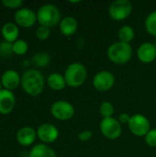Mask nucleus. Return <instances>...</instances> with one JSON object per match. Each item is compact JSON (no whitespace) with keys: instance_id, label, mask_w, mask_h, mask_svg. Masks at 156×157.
Returning a JSON list of instances; mask_svg holds the SVG:
<instances>
[{"instance_id":"obj_1","label":"nucleus","mask_w":156,"mask_h":157,"mask_svg":"<svg viewBox=\"0 0 156 157\" xmlns=\"http://www.w3.org/2000/svg\"><path fill=\"white\" fill-rule=\"evenodd\" d=\"M21 86L23 90L29 96L37 97L42 93L45 86L43 75L36 70L29 69L24 72L21 76Z\"/></svg>"},{"instance_id":"obj_2","label":"nucleus","mask_w":156,"mask_h":157,"mask_svg":"<svg viewBox=\"0 0 156 157\" xmlns=\"http://www.w3.org/2000/svg\"><path fill=\"white\" fill-rule=\"evenodd\" d=\"M107 55L112 63L116 64H124L131 59L132 48L129 43L116 41L108 47Z\"/></svg>"},{"instance_id":"obj_3","label":"nucleus","mask_w":156,"mask_h":157,"mask_svg":"<svg viewBox=\"0 0 156 157\" xmlns=\"http://www.w3.org/2000/svg\"><path fill=\"white\" fill-rule=\"evenodd\" d=\"M37 20L40 26L51 28L60 24L62 15L56 6L52 4H45L39 8L37 12Z\"/></svg>"},{"instance_id":"obj_4","label":"nucleus","mask_w":156,"mask_h":157,"mask_svg":"<svg viewBox=\"0 0 156 157\" xmlns=\"http://www.w3.org/2000/svg\"><path fill=\"white\" fill-rule=\"evenodd\" d=\"M63 76L68 86L79 87L86 82L87 71L86 66L81 63H73L67 66Z\"/></svg>"},{"instance_id":"obj_5","label":"nucleus","mask_w":156,"mask_h":157,"mask_svg":"<svg viewBox=\"0 0 156 157\" xmlns=\"http://www.w3.org/2000/svg\"><path fill=\"white\" fill-rule=\"evenodd\" d=\"M132 4L129 0H116L108 7V14L114 20H124L132 12Z\"/></svg>"},{"instance_id":"obj_6","label":"nucleus","mask_w":156,"mask_h":157,"mask_svg":"<svg viewBox=\"0 0 156 157\" xmlns=\"http://www.w3.org/2000/svg\"><path fill=\"white\" fill-rule=\"evenodd\" d=\"M99 127L101 133L109 140H116L122 133V128L120 121L113 117L103 119Z\"/></svg>"},{"instance_id":"obj_7","label":"nucleus","mask_w":156,"mask_h":157,"mask_svg":"<svg viewBox=\"0 0 156 157\" xmlns=\"http://www.w3.org/2000/svg\"><path fill=\"white\" fill-rule=\"evenodd\" d=\"M51 115L58 121H68L74 115V106L65 100H58L51 105Z\"/></svg>"},{"instance_id":"obj_8","label":"nucleus","mask_w":156,"mask_h":157,"mask_svg":"<svg viewBox=\"0 0 156 157\" xmlns=\"http://www.w3.org/2000/svg\"><path fill=\"white\" fill-rule=\"evenodd\" d=\"M128 127L132 134L142 137L145 136L149 132L150 121L145 116L142 114H135L133 116H131Z\"/></svg>"},{"instance_id":"obj_9","label":"nucleus","mask_w":156,"mask_h":157,"mask_svg":"<svg viewBox=\"0 0 156 157\" xmlns=\"http://www.w3.org/2000/svg\"><path fill=\"white\" fill-rule=\"evenodd\" d=\"M115 84V76L109 71H100L93 78L94 87L100 91L106 92L110 90Z\"/></svg>"},{"instance_id":"obj_10","label":"nucleus","mask_w":156,"mask_h":157,"mask_svg":"<svg viewBox=\"0 0 156 157\" xmlns=\"http://www.w3.org/2000/svg\"><path fill=\"white\" fill-rule=\"evenodd\" d=\"M14 18L18 26L22 28H30L37 21V14L29 8L23 7L17 9Z\"/></svg>"},{"instance_id":"obj_11","label":"nucleus","mask_w":156,"mask_h":157,"mask_svg":"<svg viewBox=\"0 0 156 157\" xmlns=\"http://www.w3.org/2000/svg\"><path fill=\"white\" fill-rule=\"evenodd\" d=\"M37 137L45 144H52L58 139L59 131L51 123H43L37 130Z\"/></svg>"},{"instance_id":"obj_12","label":"nucleus","mask_w":156,"mask_h":157,"mask_svg":"<svg viewBox=\"0 0 156 157\" xmlns=\"http://www.w3.org/2000/svg\"><path fill=\"white\" fill-rule=\"evenodd\" d=\"M16 105L15 95L12 91L3 89L0 91V113L6 115L12 112Z\"/></svg>"},{"instance_id":"obj_13","label":"nucleus","mask_w":156,"mask_h":157,"mask_svg":"<svg viewBox=\"0 0 156 157\" xmlns=\"http://www.w3.org/2000/svg\"><path fill=\"white\" fill-rule=\"evenodd\" d=\"M137 57L143 63H153L156 59L155 45L151 42H144L137 50Z\"/></svg>"},{"instance_id":"obj_14","label":"nucleus","mask_w":156,"mask_h":157,"mask_svg":"<svg viewBox=\"0 0 156 157\" xmlns=\"http://www.w3.org/2000/svg\"><path fill=\"white\" fill-rule=\"evenodd\" d=\"M0 81L5 89L12 91L21 84V77L15 70H6L3 73Z\"/></svg>"},{"instance_id":"obj_15","label":"nucleus","mask_w":156,"mask_h":157,"mask_svg":"<svg viewBox=\"0 0 156 157\" xmlns=\"http://www.w3.org/2000/svg\"><path fill=\"white\" fill-rule=\"evenodd\" d=\"M37 138V132L31 127H23L17 132V141L22 146L31 145Z\"/></svg>"},{"instance_id":"obj_16","label":"nucleus","mask_w":156,"mask_h":157,"mask_svg":"<svg viewBox=\"0 0 156 157\" xmlns=\"http://www.w3.org/2000/svg\"><path fill=\"white\" fill-rule=\"evenodd\" d=\"M78 28L76 19L73 17H65L60 22V31L63 35L69 37L74 35Z\"/></svg>"},{"instance_id":"obj_17","label":"nucleus","mask_w":156,"mask_h":157,"mask_svg":"<svg viewBox=\"0 0 156 157\" xmlns=\"http://www.w3.org/2000/svg\"><path fill=\"white\" fill-rule=\"evenodd\" d=\"M1 34L6 41L14 43L16 40H17V37L19 35V29L16 24L12 22H8L3 25L1 29Z\"/></svg>"},{"instance_id":"obj_18","label":"nucleus","mask_w":156,"mask_h":157,"mask_svg":"<svg viewBox=\"0 0 156 157\" xmlns=\"http://www.w3.org/2000/svg\"><path fill=\"white\" fill-rule=\"evenodd\" d=\"M29 157H57L55 151L45 144L34 145L29 151Z\"/></svg>"},{"instance_id":"obj_19","label":"nucleus","mask_w":156,"mask_h":157,"mask_svg":"<svg viewBox=\"0 0 156 157\" xmlns=\"http://www.w3.org/2000/svg\"><path fill=\"white\" fill-rule=\"evenodd\" d=\"M47 83L50 88L52 90L60 91L63 90L66 86V82L64 76L60 75L59 73H52L47 78Z\"/></svg>"},{"instance_id":"obj_20","label":"nucleus","mask_w":156,"mask_h":157,"mask_svg":"<svg viewBox=\"0 0 156 157\" xmlns=\"http://www.w3.org/2000/svg\"><path fill=\"white\" fill-rule=\"evenodd\" d=\"M134 37H135L134 29L129 25L122 26L119 30V38H120V41L121 42L130 44V42L133 40Z\"/></svg>"},{"instance_id":"obj_21","label":"nucleus","mask_w":156,"mask_h":157,"mask_svg":"<svg viewBox=\"0 0 156 157\" xmlns=\"http://www.w3.org/2000/svg\"><path fill=\"white\" fill-rule=\"evenodd\" d=\"M145 29L150 35L156 37V10L151 12L146 17Z\"/></svg>"},{"instance_id":"obj_22","label":"nucleus","mask_w":156,"mask_h":157,"mask_svg":"<svg viewBox=\"0 0 156 157\" xmlns=\"http://www.w3.org/2000/svg\"><path fill=\"white\" fill-rule=\"evenodd\" d=\"M29 49V45L24 40H17L13 43V53L17 55H24Z\"/></svg>"},{"instance_id":"obj_23","label":"nucleus","mask_w":156,"mask_h":157,"mask_svg":"<svg viewBox=\"0 0 156 157\" xmlns=\"http://www.w3.org/2000/svg\"><path fill=\"white\" fill-rule=\"evenodd\" d=\"M99 112L103 119L105 118H111L114 114V108L113 105L108 101H103L99 108Z\"/></svg>"},{"instance_id":"obj_24","label":"nucleus","mask_w":156,"mask_h":157,"mask_svg":"<svg viewBox=\"0 0 156 157\" xmlns=\"http://www.w3.org/2000/svg\"><path fill=\"white\" fill-rule=\"evenodd\" d=\"M33 62L35 63L36 65H38L40 67H44V66H46L49 63L50 57L45 52H39V53H37V54L34 55Z\"/></svg>"},{"instance_id":"obj_25","label":"nucleus","mask_w":156,"mask_h":157,"mask_svg":"<svg viewBox=\"0 0 156 157\" xmlns=\"http://www.w3.org/2000/svg\"><path fill=\"white\" fill-rule=\"evenodd\" d=\"M13 53V43L8 41H2L0 43V55L3 57H8Z\"/></svg>"},{"instance_id":"obj_26","label":"nucleus","mask_w":156,"mask_h":157,"mask_svg":"<svg viewBox=\"0 0 156 157\" xmlns=\"http://www.w3.org/2000/svg\"><path fill=\"white\" fill-rule=\"evenodd\" d=\"M51 34V29L48 27L45 26H40L36 29V37L40 40H45L50 37Z\"/></svg>"},{"instance_id":"obj_27","label":"nucleus","mask_w":156,"mask_h":157,"mask_svg":"<svg viewBox=\"0 0 156 157\" xmlns=\"http://www.w3.org/2000/svg\"><path fill=\"white\" fill-rule=\"evenodd\" d=\"M145 143L150 147H156V128L150 130L145 135Z\"/></svg>"},{"instance_id":"obj_28","label":"nucleus","mask_w":156,"mask_h":157,"mask_svg":"<svg viewBox=\"0 0 156 157\" xmlns=\"http://www.w3.org/2000/svg\"><path fill=\"white\" fill-rule=\"evenodd\" d=\"M2 4L7 7L8 9H19V7L23 5L22 0H3Z\"/></svg>"},{"instance_id":"obj_29","label":"nucleus","mask_w":156,"mask_h":157,"mask_svg":"<svg viewBox=\"0 0 156 157\" xmlns=\"http://www.w3.org/2000/svg\"><path fill=\"white\" fill-rule=\"evenodd\" d=\"M93 136V132L92 131H89V130H86V131H83L81 132L79 134H78V139L79 141L81 142H87L89 141Z\"/></svg>"},{"instance_id":"obj_30","label":"nucleus","mask_w":156,"mask_h":157,"mask_svg":"<svg viewBox=\"0 0 156 157\" xmlns=\"http://www.w3.org/2000/svg\"><path fill=\"white\" fill-rule=\"evenodd\" d=\"M130 120H131V116L129 115V114H127V113H121L120 115V117H119V121H120V123H122V124H128L129 123V121H130Z\"/></svg>"},{"instance_id":"obj_31","label":"nucleus","mask_w":156,"mask_h":157,"mask_svg":"<svg viewBox=\"0 0 156 157\" xmlns=\"http://www.w3.org/2000/svg\"><path fill=\"white\" fill-rule=\"evenodd\" d=\"M70 3H72V4H77V3H80L81 1L80 0H77V1H69Z\"/></svg>"},{"instance_id":"obj_32","label":"nucleus","mask_w":156,"mask_h":157,"mask_svg":"<svg viewBox=\"0 0 156 157\" xmlns=\"http://www.w3.org/2000/svg\"><path fill=\"white\" fill-rule=\"evenodd\" d=\"M2 87H3V86H2V83H1V81H0V91H1V90H3V88H2Z\"/></svg>"},{"instance_id":"obj_33","label":"nucleus","mask_w":156,"mask_h":157,"mask_svg":"<svg viewBox=\"0 0 156 157\" xmlns=\"http://www.w3.org/2000/svg\"><path fill=\"white\" fill-rule=\"evenodd\" d=\"M154 45H155V48H156V42H155V44H154Z\"/></svg>"}]
</instances>
